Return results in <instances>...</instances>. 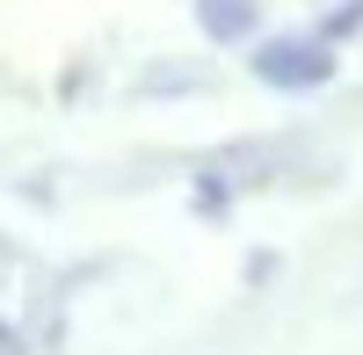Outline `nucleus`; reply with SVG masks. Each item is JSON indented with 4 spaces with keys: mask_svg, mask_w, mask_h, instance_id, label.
<instances>
[{
    "mask_svg": "<svg viewBox=\"0 0 363 355\" xmlns=\"http://www.w3.org/2000/svg\"><path fill=\"white\" fill-rule=\"evenodd\" d=\"M255 66H262L269 87H313V80H327V51H313V44H269Z\"/></svg>",
    "mask_w": 363,
    "mask_h": 355,
    "instance_id": "obj_1",
    "label": "nucleus"
}]
</instances>
